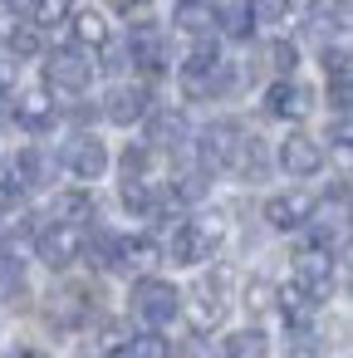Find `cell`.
<instances>
[{
	"mask_svg": "<svg viewBox=\"0 0 353 358\" xmlns=\"http://www.w3.org/2000/svg\"><path fill=\"white\" fill-rule=\"evenodd\" d=\"M221 236H226V216L221 211H211L201 221H182L172 231V241H167V255H172V265H201V260H211Z\"/></svg>",
	"mask_w": 353,
	"mask_h": 358,
	"instance_id": "6da1fadb",
	"label": "cell"
},
{
	"mask_svg": "<svg viewBox=\"0 0 353 358\" xmlns=\"http://www.w3.org/2000/svg\"><path fill=\"white\" fill-rule=\"evenodd\" d=\"M133 314H138L152 334H162V329L182 314L177 285H172V280H157V275H143V280L133 285Z\"/></svg>",
	"mask_w": 353,
	"mask_h": 358,
	"instance_id": "7a4b0ae2",
	"label": "cell"
},
{
	"mask_svg": "<svg viewBox=\"0 0 353 358\" xmlns=\"http://www.w3.org/2000/svg\"><path fill=\"white\" fill-rule=\"evenodd\" d=\"M45 84L55 94H84L94 84V59L84 50H55L45 59Z\"/></svg>",
	"mask_w": 353,
	"mask_h": 358,
	"instance_id": "3957f363",
	"label": "cell"
},
{
	"mask_svg": "<svg viewBox=\"0 0 353 358\" xmlns=\"http://www.w3.org/2000/svg\"><path fill=\"white\" fill-rule=\"evenodd\" d=\"M84 226H64V221H55V226H45L40 236H35V250H40V260L50 265V270H69L79 255H84Z\"/></svg>",
	"mask_w": 353,
	"mask_h": 358,
	"instance_id": "277c9868",
	"label": "cell"
},
{
	"mask_svg": "<svg viewBox=\"0 0 353 358\" xmlns=\"http://www.w3.org/2000/svg\"><path fill=\"white\" fill-rule=\"evenodd\" d=\"M59 162H64L69 177H79V182H99V177L108 172V148H103L94 133H74V138L64 143Z\"/></svg>",
	"mask_w": 353,
	"mask_h": 358,
	"instance_id": "5b68a950",
	"label": "cell"
},
{
	"mask_svg": "<svg viewBox=\"0 0 353 358\" xmlns=\"http://www.w3.org/2000/svg\"><path fill=\"white\" fill-rule=\"evenodd\" d=\"M196 152H201V172H206V177H211V172L236 167V152H240V128H236V123H211V128L201 133Z\"/></svg>",
	"mask_w": 353,
	"mask_h": 358,
	"instance_id": "8992f818",
	"label": "cell"
},
{
	"mask_svg": "<svg viewBox=\"0 0 353 358\" xmlns=\"http://www.w3.org/2000/svg\"><path fill=\"white\" fill-rule=\"evenodd\" d=\"M289 285L294 289H304L314 304L333 289V260H329V250H319V245H309V250H299V260H294V275H289Z\"/></svg>",
	"mask_w": 353,
	"mask_h": 358,
	"instance_id": "52a82bcc",
	"label": "cell"
},
{
	"mask_svg": "<svg viewBox=\"0 0 353 358\" xmlns=\"http://www.w3.org/2000/svg\"><path fill=\"white\" fill-rule=\"evenodd\" d=\"M221 319H226V275L216 270V275L196 280V289H192V329L211 334Z\"/></svg>",
	"mask_w": 353,
	"mask_h": 358,
	"instance_id": "ba28073f",
	"label": "cell"
},
{
	"mask_svg": "<svg viewBox=\"0 0 353 358\" xmlns=\"http://www.w3.org/2000/svg\"><path fill=\"white\" fill-rule=\"evenodd\" d=\"M147 103H152V94L143 84H113L103 94V118L118 123V128H133V123L147 118Z\"/></svg>",
	"mask_w": 353,
	"mask_h": 358,
	"instance_id": "9c48e42d",
	"label": "cell"
},
{
	"mask_svg": "<svg viewBox=\"0 0 353 358\" xmlns=\"http://www.w3.org/2000/svg\"><path fill=\"white\" fill-rule=\"evenodd\" d=\"M280 167H284L289 177H314V172H324V148H319L309 133H289V138L280 143Z\"/></svg>",
	"mask_w": 353,
	"mask_h": 358,
	"instance_id": "30bf717a",
	"label": "cell"
},
{
	"mask_svg": "<svg viewBox=\"0 0 353 358\" xmlns=\"http://www.w3.org/2000/svg\"><path fill=\"white\" fill-rule=\"evenodd\" d=\"M309 216H314V196L309 192H280V196L265 201V221L275 231H299V226H309Z\"/></svg>",
	"mask_w": 353,
	"mask_h": 358,
	"instance_id": "8fae6325",
	"label": "cell"
},
{
	"mask_svg": "<svg viewBox=\"0 0 353 358\" xmlns=\"http://www.w3.org/2000/svg\"><path fill=\"white\" fill-rule=\"evenodd\" d=\"M309 108H314V94H309L304 84L275 79V84L265 89V113H270V118H304Z\"/></svg>",
	"mask_w": 353,
	"mask_h": 358,
	"instance_id": "7c38bea8",
	"label": "cell"
},
{
	"mask_svg": "<svg viewBox=\"0 0 353 358\" xmlns=\"http://www.w3.org/2000/svg\"><path fill=\"white\" fill-rule=\"evenodd\" d=\"M128 55H133V64H143L147 74H157V69H167V45H162V30L157 25H133V35H128Z\"/></svg>",
	"mask_w": 353,
	"mask_h": 358,
	"instance_id": "4fadbf2b",
	"label": "cell"
},
{
	"mask_svg": "<svg viewBox=\"0 0 353 358\" xmlns=\"http://www.w3.org/2000/svg\"><path fill=\"white\" fill-rule=\"evenodd\" d=\"M157 260H162V245H157L152 236H128V241H113V270H128V275L138 270V275H143V270H152Z\"/></svg>",
	"mask_w": 353,
	"mask_h": 358,
	"instance_id": "5bb4252c",
	"label": "cell"
},
{
	"mask_svg": "<svg viewBox=\"0 0 353 358\" xmlns=\"http://www.w3.org/2000/svg\"><path fill=\"white\" fill-rule=\"evenodd\" d=\"M172 25L182 35H192V40H206L216 30V6H211V0H177V6H172Z\"/></svg>",
	"mask_w": 353,
	"mask_h": 358,
	"instance_id": "9a60e30c",
	"label": "cell"
},
{
	"mask_svg": "<svg viewBox=\"0 0 353 358\" xmlns=\"http://www.w3.org/2000/svg\"><path fill=\"white\" fill-rule=\"evenodd\" d=\"M15 123H20V128H30V133H45V128H55V99H50L45 89H30V94H20V99H15Z\"/></svg>",
	"mask_w": 353,
	"mask_h": 358,
	"instance_id": "2e32d148",
	"label": "cell"
},
{
	"mask_svg": "<svg viewBox=\"0 0 353 358\" xmlns=\"http://www.w3.org/2000/svg\"><path fill=\"white\" fill-rule=\"evenodd\" d=\"M182 89H187V99H221V94L236 89V69L231 64H216L206 74H182Z\"/></svg>",
	"mask_w": 353,
	"mask_h": 358,
	"instance_id": "e0dca14e",
	"label": "cell"
},
{
	"mask_svg": "<svg viewBox=\"0 0 353 358\" xmlns=\"http://www.w3.org/2000/svg\"><path fill=\"white\" fill-rule=\"evenodd\" d=\"M69 35H74L79 50H103V45H108V15L79 10V15H69Z\"/></svg>",
	"mask_w": 353,
	"mask_h": 358,
	"instance_id": "ac0fdd59",
	"label": "cell"
},
{
	"mask_svg": "<svg viewBox=\"0 0 353 358\" xmlns=\"http://www.w3.org/2000/svg\"><path fill=\"white\" fill-rule=\"evenodd\" d=\"M182 138H187V118H182V113H172V108L147 113V143H152V148H177Z\"/></svg>",
	"mask_w": 353,
	"mask_h": 358,
	"instance_id": "d6986e66",
	"label": "cell"
},
{
	"mask_svg": "<svg viewBox=\"0 0 353 358\" xmlns=\"http://www.w3.org/2000/svg\"><path fill=\"white\" fill-rule=\"evenodd\" d=\"M10 177H15L20 187H45V182H50V157H45L40 148H25V152H15V167H10Z\"/></svg>",
	"mask_w": 353,
	"mask_h": 358,
	"instance_id": "ffe728a7",
	"label": "cell"
},
{
	"mask_svg": "<svg viewBox=\"0 0 353 358\" xmlns=\"http://www.w3.org/2000/svg\"><path fill=\"white\" fill-rule=\"evenodd\" d=\"M69 15H74V0H30V30L69 25Z\"/></svg>",
	"mask_w": 353,
	"mask_h": 358,
	"instance_id": "44dd1931",
	"label": "cell"
},
{
	"mask_svg": "<svg viewBox=\"0 0 353 358\" xmlns=\"http://www.w3.org/2000/svg\"><path fill=\"white\" fill-rule=\"evenodd\" d=\"M280 309H284V324L289 329H309V319H314V299L304 289H294V285L280 289Z\"/></svg>",
	"mask_w": 353,
	"mask_h": 358,
	"instance_id": "7402d4cb",
	"label": "cell"
},
{
	"mask_svg": "<svg viewBox=\"0 0 353 358\" xmlns=\"http://www.w3.org/2000/svg\"><path fill=\"white\" fill-rule=\"evenodd\" d=\"M221 353H226V358H270V338H265L260 329H240V334L226 338Z\"/></svg>",
	"mask_w": 353,
	"mask_h": 358,
	"instance_id": "603a6c76",
	"label": "cell"
},
{
	"mask_svg": "<svg viewBox=\"0 0 353 358\" xmlns=\"http://www.w3.org/2000/svg\"><path fill=\"white\" fill-rule=\"evenodd\" d=\"M84 216H94V196H89V192H64V196L55 201V221L79 226Z\"/></svg>",
	"mask_w": 353,
	"mask_h": 358,
	"instance_id": "cb8c5ba5",
	"label": "cell"
},
{
	"mask_svg": "<svg viewBox=\"0 0 353 358\" xmlns=\"http://www.w3.org/2000/svg\"><path fill=\"white\" fill-rule=\"evenodd\" d=\"M250 6L245 0H236V6H226V10H216V25H226V35L231 40H250Z\"/></svg>",
	"mask_w": 353,
	"mask_h": 358,
	"instance_id": "d4e9b609",
	"label": "cell"
},
{
	"mask_svg": "<svg viewBox=\"0 0 353 358\" xmlns=\"http://www.w3.org/2000/svg\"><path fill=\"white\" fill-rule=\"evenodd\" d=\"M216 64H221V50H216V40L206 35V40H196L192 55L182 59V74H206V69H216Z\"/></svg>",
	"mask_w": 353,
	"mask_h": 358,
	"instance_id": "484cf974",
	"label": "cell"
},
{
	"mask_svg": "<svg viewBox=\"0 0 353 358\" xmlns=\"http://www.w3.org/2000/svg\"><path fill=\"white\" fill-rule=\"evenodd\" d=\"M128 358H172V343L147 329V334H138V338L128 343Z\"/></svg>",
	"mask_w": 353,
	"mask_h": 358,
	"instance_id": "4316f807",
	"label": "cell"
},
{
	"mask_svg": "<svg viewBox=\"0 0 353 358\" xmlns=\"http://www.w3.org/2000/svg\"><path fill=\"white\" fill-rule=\"evenodd\" d=\"M0 299H25V270H20V260H0Z\"/></svg>",
	"mask_w": 353,
	"mask_h": 358,
	"instance_id": "83f0119b",
	"label": "cell"
},
{
	"mask_svg": "<svg viewBox=\"0 0 353 358\" xmlns=\"http://www.w3.org/2000/svg\"><path fill=\"white\" fill-rule=\"evenodd\" d=\"M294 64H299V50H294L289 40H275V45H270V69H275V74H294Z\"/></svg>",
	"mask_w": 353,
	"mask_h": 358,
	"instance_id": "f1b7e54d",
	"label": "cell"
},
{
	"mask_svg": "<svg viewBox=\"0 0 353 358\" xmlns=\"http://www.w3.org/2000/svg\"><path fill=\"white\" fill-rule=\"evenodd\" d=\"M284 358H319V338H314L309 329H289V348H284Z\"/></svg>",
	"mask_w": 353,
	"mask_h": 358,
	"instance_id": "f546056e",
	"label": "cell"
},
{
	"mask_svg": "<svg viewBox=\"0 0 353 358\" xmlns=\"http://www.w3.org/2000/svg\"><path fill=\"white\" fill-rule=\"evenodd\" d=\"M245 6H250V15H255V20H270V25H275V20H284V15H289L294 0H245Z\"/></svg>",
	"mask_w": 353,
	"mask_h": 358,
	"instance_id": "4dcf8cb0",
	"label": "cell"
},
{
	"mask_svg": "<svg viewBox=\"0 0 353 358\" xmlns=\"http://www.w3.org/2000/svg\"><path fill=\"white\" fill-rule=\"evenodd\" d=\"M6 45L20 55V59H30V55H40V35L35 30H6Z\"/></svg>",
	"mask_w": 353,
	"mask_h": 358,
	"instance_id": "1f68e13d",
	"label": "cell"
},
{
	"mask_svg": "<svg viewBox=\"0 0 353 358\" xmlns=\"http://www.w3.org/2000/svg\"><path fill=\"white\" fill-rule=\"evenodd\" d=\"M324 74H329V79H348V50H343V45L324 50Z\"/></svg>",
	"mask_w": 353,
	"mask_h": 358,
	"instance_id": "d6a6232c",
	"label": "cell"
},
{
	"mask_svg": "<svg viewBox=\"0 0 353 358\" xmlns=\"http://www.w3.org/2000/svg\"><path fill=\"white\" fill-rule=\"evenodd\" d=\"M123 177L147 182V148H128V152H123Z\"/></svg>",
	"mask_w": 353,
	"mask_h": 358,
	"instance_id": "836d02e7",
	"label": "cell"
},
{
	"mask_svg": "<svg viewBox=\"0 0 353 358\" xmlns=\"http://www.w3.org/2000/svg\"><path fill=\"white\" fill-rule=\"evenodd\" d=\"M245 304H250V309H265V304H270V285H265V280H250V285H245Z\"/></svg>",
	"mask_w": 353,
	"mask_h": 358,
	"instance_id": "e575fe53",
	"label": "cell"
},
{
	"mask_svg": "<svg viewBox=\"0 0 353 358\" xmlns=\"http://www.w3.org/2000/svg\"><path fill=\"white\" fill-rule=\"evenodd\" d=\"M20 196H25V187L15 177H0V206H20Z\"/></svg>",
	"mask_w": 353,
	"mask_h": 358,
	"instance_id": "d590c367",
	"label": "cell"
},
{
	"mask_svg": "<svg viewBox=\"0 0 353 358\" xmlns=\"http://www.w3.org/2000/svg\"><path fill=\"white\" fill-rule=\"evenodd\" d=\"M329 99H333V113H338V118H348V79H333Z\"/></svg>",
	"mask_w": 353,
	"mask_h": 358,
	"instance_id": "8d00e7d4",
	"label": "cell"
},
{
	"mask_svg": "<svg viewBox=\"0 0 353 358\" xmlns=\"http://www.w3.org/2000/svg\"><path fill=\"white\" fill-rule=\"evenodd\" d=\"M333 148H338V152H348V118H338V123H333Z\"/></svg>",
	"mask_w": 353,
	"mask_h": 358,
	"instance_id": "74e56055",
	"label": "cell"
},
{
	"mask_svg": "<svg viewBox=\"0 0 353 358\" xmlns=\"http://www.w3.org/2000/svg\"><path fill=\"white\" fill-rule=\"evenodd\" d=\"M20 358H50V353H40V348H25V353H20Z\"/></svg>",
	"mask_w": 353,
	"mask_h": 358,
	"instance_id": "f35d334b",
	"label": "cell"
},
{
	"mask_svg": "<svg viewBox=\"0 0 353 358\" xmlns=\"http://www.w3.org/2000/svg\"><path fill=\"white\" fill-rule=\"evenodd\" d=\"M6 84H10V74H6V69H0V89H6Z\"/></svg>",
	"mask_w": 353,
	"mask_h": 358,
	"instance_id": "ab89813d",
	"label": "cell"
},
{
	"mask_svg": "<svg viewBox=\"0 0 353 358\" xmlns=\"http://www.w3.org/2000/svg\"><path fill=\"white\" fill-rule=\"evenodd\" d=\"M108 358H128V348H123V353H108Z\"/></svg>",
	"mask_w": 353,
	"mask_h": 358,
	"instance_id": "60d3db41",
	"label": "cell"
}]
</instances>
